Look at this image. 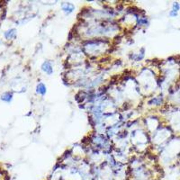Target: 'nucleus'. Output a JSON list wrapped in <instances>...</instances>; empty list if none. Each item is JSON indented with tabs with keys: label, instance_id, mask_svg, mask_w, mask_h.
Wrapping results in <instances>:
<instances>
[{
	"label": "nucleus",
	"instance_id": "obj_1",
	"mask_svg": "<svg viewBox=\"0 0 180 180\" xmlns=\"http://www.w3.org/2000/svg\"><path fill=\"white\" fill-rule=\"evenodd\" d=\"M41 68H42V70L47 74L48 76H51L53 74V66L52 64V62L50 61H45L42 66H41Z\"/></svg>",
	"mask_w": 180,
	"mask_h": 180
},
{
	"label": "nucleus",
	"instance_id": "obj_2",
	"mask_svg": "<svg viewBox=\"0 0 180 180\" xmlns=\"http://www.w3.org/2000/svg\"><path fill=\"white\" fill-rule=\"evenodd\" d=\"M61 9L66 15H70L75 10V6L71 3H62Z\"/></svg>",
	"mask_w": 180,
	"mask_h": 180
},
{
	"label": "nucleus",
	"instance_id": "obj_3",
	"mask_svg": "<svg viewBox=\"0 0 180 180\" xmlns=\"http://www.w3.org/2000/svg\"><path fill=\"white\" fill-rule=\"evenodd\" d=\"M36 93L42 96H44L47 93V87L44 83L40 82L36 86Z\"/></svg>",
	"mask_w": 180,
	"mask_h": 180
},
{
	"label": "nucleus",
	"instance_id": "obj_4",
	"mask_svg": "<svg viewBox=\"0 0 180 180\" xmlns=\"http://www.w3.org/2000/svg\"><path fill=\"white\" fill-rule=\"evenodd\" d=\"M137 21V25L138 26H146L149 24V20L147 17L145 16H142V17H138L136 19Z\"/></svg>",
	"mask_w": 180,
	"mask_h": 180
},
{
	"label": "nucleus",
	"instance_id": "obj_5",
	"mask_svg": "<svg viewBox=\"0 0 180 180\" xmlns=\"http://www.w3.org/2000/svg\"><path fill=\"white\" fill-rule=\"evenodd\" d=\"M16 36V30L15 29H10L5 33V37L6 39H14Z\"/></svg>",
	"mask_w": 180,
	"mask_h": 180
},
{
	"label": "nucleus",
	"instance_id": "obj_6",
	"mask_svg": "<svg viewBox=\"0 0 180 180\" xmlns=\"http://www.w3.org/2000/svg\"><path fill=\"white\" fill-rule=\"evenodd\" d=\"M12 98H13V94L11 92H6L1 96V99L6 103H9L12 100Z\"/></svg>",
	"mask_w": 180,
	"mask_h": 180
}]
</instances>
